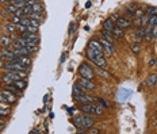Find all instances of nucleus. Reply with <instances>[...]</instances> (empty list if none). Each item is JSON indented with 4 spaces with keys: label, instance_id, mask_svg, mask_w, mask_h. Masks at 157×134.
<instances>
[{
    "label": "nucleus",
    "instance_id": "1",
    "mask_svg": "<svg viewBox=\"0 0 157 134\" xmlns=\"http://www.w3.org/2000/svg\"><path fill=\"white\" fill-rule=\"evenodd\" d=\"M79 75H80V77H84V79H90V80H92L94 76H95V72L88 64L83 63L80 67H79Z\"/></svg>",
    "mask_w": 157,
    "mask_h": 134
},
{
    "label": "nucleus",
    "instance_id": "2",
    "mask_svg": "<svg viewBox=\"0 0 157 134\" xmlns=\"http://www.w3.org/2000/svg\"><path fill=\"white\" fill-rule=\"evenodd\" d=\"M77 85H80L81 88L84 89V91H94L95 89V84L92 83V80L90 79H84V77H80L76 83Z\"/></svg>",
    "mask_w": 157,
    "mask_h": 134
},
{
    "label": "nucleus",
    "instance_id": "3",
    "mask_svg": "<svg viewBox=\"0 0 157 134\" xmlns=\"http://www.w3.org/2000/svg\"><path fill=\"white\" fill-rule=\"evenodd\" d=\"M99 42H100L102 48H103V53L108 54V56H111V54L114 53V45H112V42L107 41L106 38H102Z\"/></svg>",
    "mask_w": 157,
    "mask_h": 134
},
{
    "label": "nucleus",
    "instance_id": "4",
    "mask_svg": "<svg viewBox=\"0 0 157 134\" xmlns=\"http://www.w3.org/2000/svg\"><path fill=\"white\" fill-rule=\"evenodd\" d=\"M131 95V91L130 89H126V88H122L118 91V95H117V99L118 102H126L127 99H129V96Z\"/></svg>",
    "mask_w": 157,
    "mask_h": 134
},
{
    "label": "nucleus",
    "instance_id": "5",
    "mask_svg": "<svg viewBox=\"0 0 157 134\" xmlns=\"http://www.w3.org/2000/svg\"><path fill=\"white\" fill-rule=\"evenodd\" d=\"M11 61H16V63H19L24 68H29L31 65V60H30L29 56H19V57H15L14 60H11Z\"/></svg>",
    "mask_w": 157,
    "mask_h": 134
},
{
    "label": "nucleus",
    "instance_id": "6",
    "mask_svg": "<svg viewBox=\"0 0 157 134\" xmlns=\"http://www.w3.org/2000/svg\"><path fill=\"white\" fill-rule=\"evenodd\" d=\"M3 95H4V98H5V100H7L8 104L16 102V95H15V92H12L11 89H8V88L3 89Z\"/></svg>",
    "mask_w": 157,
    "mask_h": 134
},
{
    "label": "nucleus",
    "instance_id": "7",
    "mask_svg": "<svg viewBox=\"0 0 157 134\" xmlns=\"http://www.w3.org/2000/svg\"><path fill=\"white\" fill-rule=\"evenodd\" d=\"M24 38L27 39V44H31V45H38L39 44V38H38V35L37 34H31V33H24V34H22Z\"/></svg>",
    "mask_w": 157,
    "mask_h": 134
},
{
    "label": "nucleus",
    "instance_id": "8",
    "mask_svg": "<svg viewBox=\"0 0 157 134\" xmlns=\"http://www.w3.org/2000/svg\"><path fill=\"white\" fill-rule=\"evenodd\" d=\"M81 118H83V123H84L85 129L92 127V125H94V119H92L91 114H85V112H84V115H81Z\"/></svg>",
    "mask_w": 157,
    "mask_h": 134
},
{
    "label": "nucleus",
    "instance_id": "9",
    "mask_svg": "<svg viewBox=\"0 0 157 134\" xmlns=\"http://www.w3.org/2000/svg\"><path fill=\"white\" fill-rule=\"evenodd\" d=\"M72 122H73V125L76 126V129H80V133H84L85 127H84V123H83V118H81V115L80 116H76V118H73Z\"/></svg>",
    "mask_w": 157,
    "mask_h": 134
},
{
    "label": "nucleus",
    "instance_id": "10",
    "mask_svg": "<svg viewBox=\"0 0 157 134\" xmlns=\"http://www.w3.org/2000/svg\"><path fill=\"white\" fill-rule=\"evenodd\" d=\"M130 24L131 22L127 18H122V16H118L117 18V26L122 27V29H127V27H130Z\"/></svg>",
    "mask_w": 157,
    "mask_h": 134
},
{
    "label": "nucleus",
    "instance_id": "11",
    "mask_svg": "<svg viewBox=\"0 0 157 134\" xmlns=\"http://www.w3.org/2000/svg\"><path fill=\"white\" fill-rule=\"evenodd\" d=\"M80 110L85 114H94V103H81Z\"/></svg>",
    "mask_w": 157,
    "mask_h": 134
},
{
    "label": "nucleus",
    "instance_id": "12",
    "mask_svg": "<svg viewBox=\"0 0 157 134\" xmlns=\"http://www.w3.org/2000/svg\"><path fill=\"white\" fill-rule=\"evenodd\" d=\"M1 56H3V57L10 58V60H14V58L16 57L15 53H14V50H10L8 48H3V50H1Z\"/></svg>",
    "mask_w": 157,
    "mask_h": 134
},
{
    "label": "nucleus",
    "instance_id": "13",
    "mask_svg": "<svg viewBox=\"0 0 157 134\" xmlns=\"http://www.w3.org/2000/svg\"><path fill=\"white\" fill-rule=\"evenodd\" d=\"M75 99L79 100L80 103H92L94 102V98H92V96H88V95H85V94L80 95V96H77V98H75Z\"/></svg>",
    "mask_w": 157,
    "mask_h": 134
},
{
    "label": "nucleus",
    "instance_id": "14",
    "mask_svg": "<svg viewBox=\"0 0 157 134\" xmlns=\"http://www.w3.org/2000/svg\"><path fill=\"white\" fill-rule=\"evenodd\" d=\"M88 46L92 48V49H95V50H98V52H102V53H103V48H102V45H100L99 41H95V39L90 41V45H88Z\"/></svg>",
    "mask_w": 157,
    "mask_h": 134
},
{
    "label": "nucleus",
    "instance_id": "15",
    "mask_svg": "<svg viewBox=\"0 0 157 134\" xmlns=\"http://www.w3.org/2000/svg\"><path fill=\"white\" fill-rule=\"evenodd\" d=\"M14 85H15V87H16V88L19 89V91H22V89L26 88L27 81H26V80H23V79H19V80H15V81H14Z\"/></svg>",
    "mask_w": 157,
    "mask_h": 134
},
{
    "label": "nucleus",
    "instance_id": "16",
    "mask_svg": "<svg viewBox=\"0 0 157 134\" xmlns=\"http://www.w3.org/2000/svg\"><path fill=\"white\" fill-rule=\"evenodd\" d=\"M112 34H114V37H117V38H122L123 34H125V31H123V29H122V27L114 26V29H112Z\"/></svg>",
    "mask_w": 157,
    "mask_h": 134
},
{
    "label": "nucleus",
    "instance_id": "17",
    "mask_svg": "<svg viewBox=\"0 0 157 134\" xmlns=\"http://www.w3.org/2000/svg\"><path fill=\"white\" fill-rule=\"evenodd\" d=\"M114 20H112V18H110V19H106L104 20V23H103V29L104 30H110V31H112V29H114Z\"/></svg>",
    "mask_w": 157,
    "mask_h": 134
},
{
    "label": "nucleus",
    "instance_id": "18",
    "mask_svg": "<svg viewBox=\"0 0 157 134\" xmlns=\"http://www.w3.org/2000/svg\"><path fill=\"white\" fill-rule=\"evenodd\" d=\"M0 42H1V45H3V48H10L11 45H12V41H11V38L7 35H3L1 38H0Z\"/></svg>",
    "mask_w": 157,
    "mask_h": 134
},
{
    "label": "nucleus",
    "instance_id": "19",
    "mask_svg": "<svg viewBox=\"0 0 157 134\" xmlns=\"http://www.w3.org/2000/svg\"><path fill=\"white\" fill-rule=\"evenodd\" d=\"M157 84V73H150L148 77V85L149 87H154Z\"/></svg>",
    "mask_w": 157,
    "mask_h": 134
},
{
    "label": "nucleus",
    "instance_id": "20",
    "mask_svg": "<svg viewBox=\"0 0 157 134\" xmlns=\"http://www.w3.org/2000/svg\"><path fill=\"white\" fill-rule=\"evenodd\" d=\"M72 94H73V96L75 98H77V96H80V95H83L84 94V89L81 88L80 85H73V89H72Z\"/></svg>",
    "mask_w": 157,
    "mask_h": 134
},
{
    "label": "nucleus",
    "instance_id": "21",
    "mask_svg": "<svg viewBox=\"0 0 157 134\" xmlns=\"http://www.w3.org/2000/svg\"><path fill=\"white\" fill-rule=\"evenodd\" d=\"M94 64H96L99 68H104L106 67V64H107V61H106V58H104V56H102V57L96 58L94 61Z\"/></svg>",
    "mask_w": 157,
    "mask_h": 134
},
{
    "label": "nucleus",
    "instance_id": "22",
    "mask_svg": "<svg viewBox=\"0 0 157 134\" xmlns=\"http://www.w3.org/2000/svg\"><path fill=\"white\" fill-rule=\"evenodd\" d=\"M31 8H33V11H34V12H43V11H45V10H43V5H42V3H41V1H37L35 4L34 5H31Z\"/></svg>",
    "mask_w": 157,
    "mask_h": 134
},
{
    "label": "nucleus",
    "instance_id": "23",
    "mask_svg": "<svg viewBox=\"0 0 157 134\" xmlns=\"http://www.w3.org/2000/svg\"><path fill=\"white\" fill-rule=\"evenodd\" d=\"M135 37H137L138 39H142V38H145V29H144V27H137Z\"/></svg>",
    "mask_w": 157,
    "mask_h": 134
},
{
    "label": "nucleus",
    "instance_id": "24",
    "mask_svg": "<svg viewBox=\"0 0 157 134\" xmlns=\"http://www.w3.org/2000/svg\"><path fill=\"white\" fill-rule=\"evenodd\" d=\"M103 38H106L107 41H110V42H112V38H114V34H112V31H110V30H103Z\"/></svg>",
    "mask_w": 157,
    "mask_h": 134
},
{
    "label": "nucleus",
    "instance_id": "25",
    "mask_svg": "<svg viewBox=\"0 0 157 134\" xmlns=\"http://www.w3.org/2000/svg\"><path fill=\"white\" fill-rule=\"evenodd\" d=\"M5 10H7V11H8L10 14H12V15H14V14L16 12V10H18V7H16L15 4H14V3H10V4L5 5Z\"/></svg>",
    "mask_w": 157,
    "mask_h": 134
},
{
    "label": "nucleus",
    "instance_id": "26",
    "mask_svg": "<svg viewBox=\"0 0 157 134\" xmlns=\"http://www.w3.org/2000/svg\"><path fill=\"white\" fill-rule=\"evenodd\" d=\"M1 80H3V83H4L5 85H10V84H14V80L11 79V77L7 75V73H4L3 75V77H1Z\"/></svg>",
    "mask_w": 157,
    "mask_h": 134
},
{
    "label": "nucleus",
    "instance_id": "27",
    "mask_svg": "<svg viewBox=\"0 0 157 134\" xmlns=\"http://www.w3.org/2000/svg\"><path fill=\"white\" fill-rule=\"evenodd\" d=\"M16 31H19L20 34H24V33L27 31V27L24 26V24H22V23H18V24H16Z\"/></svg>",
    "mask_w": 157,
    "mask_h": 134
},
{
    "label": "nucleus",
    "instance_id": "28",
    "mask_svg": "<svg viewBox=\"0 0 157 134\" xmlns=\"http://www.w3.org/2000/svg\"><path fill=\"white\" fill-rule=\"evenodd\" d=\"M146 14H148L149 16H152V15H157V7H148L146 8Z\"/></svg>",
    "mask_w": 157,
    "mask_h": 134
},
{
    "label": "nucleus",
    "instance_id": "29",
    "mask_svg": "<svg viewBox=\"0 0 157 134\" xmlns=\"http://www.w3.org/2000/svg\"><path fill=\"white\" fill-rule=\"evenodd\" d=\"M24 48H26V49L29 50L30 53H35L37 50H38V48H37V45H31V44H27L26 46H24Z\"/></svg>",
    "mask_w": 157,
    "mask_h": 134
},
{
    "label": "nucleus",
    "instance_id": "30",
    "mask_svg": "<svg viewBox=\"0 0 157 134\" xmlns=\"http://www.w3.org/2000/svg\"><path fill=\"white\" fill-rule=\"evenodd\" d=\"M10 112H11V111H10L8 107H4V106H1V104H0V115L5 116V115H8Z\"/></svg>",
    "mask_w": 157,
    "mask_h": 134
},
{
    "label": "nucleus",
    "instance_id": "31",
    "mask_svg": "<svg viewBox=\"0 0 157 134\" xmlns=\"http://www.w3.org/2000/svg\"><path fill=\"white\" fill-rule=\"evenodd\" d=\"M94 114L102 115V114H103V107H102V106H98V104H94Z\"/></svg>",
    "mask_w": 157,
    "mask_h": 134
},
{
    "label": "nucleus",
    "instance_id": "32",
    "mask_svg": "<svg viewBox=\"0 0 157 134\" xmlns=\"http://www.w3.org/2000/svg\"><path fill=\"white\" fill-rule=\"evenodd\" d=\"M5 29H7V30L12 34V33L16 31V24H14V23H8V24H5Z\"/></svg>",
    "mask_w": 157,
    "mask_h": 134
},
{
    "label": "nucleus",
    "instance_id": "33",
    "mask_svg": "<svg viewBox=\"0 0 157 134\" xmlns=\"http://www.w3.org/2000/svg\"><path fill=\"white\" fill-rule=\"evenodd\" d=\"M27 33H31V34H37L38 33V27H35V26H27Z\"/></svg>",
    "mask_w": 157,
    "mask_h": 134
},
{
    "label": "nucleus",
    "instance_id": "34",
    "mask_svg": "<svg viewBox=\"0 0 157 134\" xmlns=\"http://www.w3.org/2000/svg\"><path fill=\"white\" fill-rule=\"evenodd\" d=\"M149 24L156 26V24H157V15H152V16L149 18Z\"/></svg>",
    "mask_w": 157,
    "mask_h": 134
},
{
    "label": "nucleus",
    "instance_id": "35",
    "mask_svg": "<svg viewBox=\"0 0 157 134\" xmlns=\"http://www.w3.org/2000/svg\"><path fill=\"white\" fill-rule=\"evenodd\" d=\"M98 73L100 75V76H103V77H110V73H108V72H106V71H103V68H99Z\"/></svg>",
    "mask_w": 157,
    "mask_h": 134
},
{
    "label": "nucleus",
    "instance_id": "36",
    "mask_svg": "<svg viewBox=\"0 0 157 134\" xmlns=\"http://www.w3.org/2000/svg\"><path fill=\"white\" fill-rule=\"evenodd\" d=\"M134 26L135 27H144L142 26V19H141V16H139V18H134Z\"/></svg>",
    "mask_w": 157,
    "mask_h": 134
},
{
    "label": "nucleus",
    "instance_id": "37",
    "mask_svg": "<svg viewBox=\"0 0 157 134\" xmlns=\"http://www.w3.org/2000/svg\"><path fill=\"white\" fill-rule=\"evenodd\" d=\"M10 20H11V23H14V24H18V23H20V18H19V16H16V15H12Z\"/></svg>",
    "mask_w": 157,
    "mask_h": 134
},
{
    "label": "nucleus",
    "instance_id": "38",
    "mask_svg": "<svg viewBox=\"0 0 157 134\" xmlns=\"http://www.w3.org/2000/svg\"><path fill=\"white\" fill-rule=\"evenodd\" d=\"M131 50H133V53H139V45H138V42H135V44L131 45Z\"/></svg>",
    "mask_w": 157,
    "mask_h": 134
},
{
    "label": "nucleus",
    "instance_id": "39",
    "mask_svg": "<svg viewBox=\"0 0 157 134\" xmlns=\"http://www.w3.org/2000/svg\"><path fill=\"white\" fill-rule=\"evenodd\" d=\"M149 18H150V16H149L148 14H146V15H142V16H141V19H142V26L148 24V23H149Z\"/></svg>",
    "mask_w": 157,
    "mask_h": 134
},
{
    "label": "nucleus",
    "instance_id": "40",
    "mask_svg": "<svg viewBox=\"0 0 157 134\" xmlns=\"http://www.w3.org/2000/svg\"><path fill=\"white\" fill-rule=\"evenodd\" d=\"M126 14H127V16H130V18H134V15H135V10H130V8H127V10H126Z\"/></svg>",
    "mask_w": 157,
    "mask_h": 134
},
{
    "label": "nucleus",
    "instance_id": "41",
    "mask_svg": "<svg viewBox=\"0 0 157 134\" xmlns=\"http://www.w3.org/2000/svg\"><path fill=\"white\" fill-rule=\"evenodd\" d=\"M99 103H100V104H102L103 107H106V108H108V107H110V104H108V103L106 102L104 99H102V98H99Z\"/></svg>",
    "mask_w": 157,
    "mask_h": 134
},
{
    "label": "nucleus",
    "instance_id": "42",
    "mask_svg": "<svg viewBox=\"0 0 157 134\" xmlns=\"http://www.w3.org/2000/svg\"><path fill=\"white\" fill-rule=\"evenodd\" d=\"M73 33H75V23H71V24H69V31H68V34H69V35H72Z\"/></svg>",
    "mask_w": 157,
    "mask_h": 134
},
{
    "label": "nucleus",
    "instance_id": "43",
    "mask_svg": "<svg viewBox=\"0 0 157 134\" xmlns=\"http://www.w3.org/2000/svg\"><path fill=\"white\" fill-rule=\"evenodd\" d=\"M14 15H16V16H19V18L24 16V14H23V10L22 8H18V10H16V12L14 14Z\"/></svg>",
    "mask_w": 157,
    "mask_h": 134
},
{
    "label": "nucleus",
    "instance_id": "44",
    "mask_svg": "<svg viewBox=\"0 0 157 134\" xmlns=\"http://www.w3.org/2000/svg\"><path fill=\"white\" fill-rule=\"evenodd\" d=\"M142 15H144V11H142V10H135L134 18H139V16H142Z\"/></svg>",
    "mask_w": 157,
    "mask_h": 134
},
{
    "label": "nucleus",
    "instance_id": "45",
    "mask_svg": "<svg viewBox=\"0 0 157 134\" xmlns=\"http://www.w3.org/2000/svg\"><path fill=\"white\" fill-rule=\"evenodd\" d=\"M152 35H153V38H157V24H156V26H153V29H152Z\"/></svg>",
    "mask_w": 157,
    "mask_h": 134
},
{
    "label": "nucleus",
    "instance_id": "46",
    "mask_svg": "<svg viewBox=\"0 0 157 134\" xmlns=\"http://www.w3.org/2000/svg\"><path fill=\"white\" fill-rule=\"evenodd\" d=\"M0 102L1 103H7V100H5L4 95H3V91H0Z\"/></svg>",
    "mask_w": 157,
    "mask_h": 134
},
{
    "label": "nucleus",
    "instance_id": "47",
    "mask_svg": "<svg viewBox=\"0 0 157 134\" xmlns=\"http://www.w3.org/2000/svg\"><path fill=\"white\" fill-rule=\"evenodd\" d=\"M37 3V0H26V5H34Z\"/></svg>",
    "mask_w": 157,
    "mask_h": 134
},
{
    "label": "nucleus",
    "instance_id": "48",
    "mask_svg": "<svg viewBox=\"0 0 157 134\" xmlns=\"http://www.w3.org/2000/svg\"><path fill=\"white\" fill-rule=\"evenodd\" d=\"M88 133H91V134H99V130L98 129H88Z\"/></svg>",
    "mask_w": 157,
    "mask_h": 134
},
{
    "label": "nucleus",
    "instance_id": "49",
    "mask_svg": "<svg viewBox=\"0 0 157 134\" xmlns=\"http://www.w3.org/2000/svg\"><path fill=\"white\" fill-rule=\"evenodd\" d=\"M65 58H67V56H65V53H63V56H61V58H60V63L64 64L65 63Z\"/></svg>",
    "mask_w": 157,
    "mask_h": 134
},
{
    "label": "nucleus",
    "instance_id": "50",
    "mask_svg": "<svg viewBox=\"0 0 157 134\" xmlns=\"http://www.w3.org/2000/svg\"><path fill=\"white\" fill-rule=\"evenodd\" d=\"M3 127H4V121H3V119L0 118V131L3 130Z\"/></svg>",
    "mask_w": 157,
    "mask_h": 134
},
{
    "label": "nucleus",
    "instance_id": "51",
    "mask_svg": "<svg viewBox=\"0 0 157 134\" xmlns=\"http://www.w3.org/2000/svg\"><path fill=\"white\" fill-rule=\"evenodd\" d=\"M49 96H50L49 94H46L45 96H43V103H48V100H49Z\"/></svg>",
    "mask_w": 157,
    "mask_h": 134
},
{
    "label": "nucleus",
    "instance_id": "52",
    "mask_svg": "<svg viewBox=\"0 0 157 134\" xmlns=\"http://www.w3.org/2000/svg\"><path fill=\"white\" fill-rule=\"evenodd\" d=\"M154 64H156V60H150V61H149V65H150V67H153V65H154Z\"/></svg>",
    "mask_w": 157,
    "mask_h": 134
},
{
    "label": "nucleus",
    "instance_id": "53",
    "mask_svg": "<svg viewBox=\"0 0 157 134\" xmlns=\"http://www.w3.org/2000/svg\"><path fill=\"white\" fill-rule=\"evenodd\" d=\"M41 131L39 130H31V131H30V134H39Z\"/></svg>",
    "mask_w": 157,
    "mask_h": 134
},
{
    "label": "nucleus",
    "instance_id": "54",
    "mask_svg": "<svg viewBox=\"0 0 157 134\" xmlns=\"http://www.w3.org/2000/svg\"><path fill=\"white\" fill-rule=\"evenodd\" d=\"M91 7V1H87V3H85V8H90Z\"/></svg>",
    "mask_w": 157,
    "mask_h": 134
},
{
    "label": "nucleus",
    "instance_id": "55",
    "mask_svg": "<svg viewBox=\"0 0 157 134\" xmlns=\"http://www.w3.org/2000/svg\"><path fill=\"white\" fill-rule=\"evenodd\" d=\"M67 110H68V112H69V114H73V111H75L73 108H67Z\"/></svg>",
    "mask_w": 157,
    "mask_h": 134
},
{
    "label": "nucleus",
    "instance_id": "56",
    "mask_svg": "<svg viewBox=\"0 0 157 134\" xmlns=\"http://www.w3.org/2000/svg\"><path fill=\"white\" fill-rule=\"evenodd\" d=\"M1 3H10V1H12V0H0Z\"/></svg>",
    "mask_w": 157,
    "mask_h": 134
},
{
    "label": "nucleus",
    "instance_id": "57",
    "mask_svg": "<svg viewBox=\"0 0 157 134\" xmlns=\"http://www.w3.org/2000/svg\"><path fill=\"white\" fill-rule=\"evenodd\" d=\"M37 1H39V0H37Z\"/></svg>",
    "mask_w": 157,
    "mask_h": 134
}]
</instances>
